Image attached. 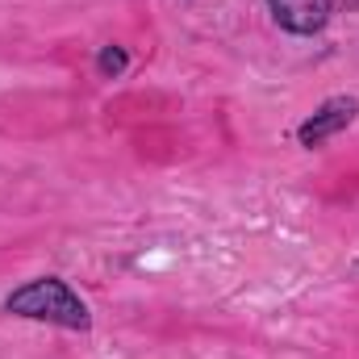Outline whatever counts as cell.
Masks as SVG:
<instances>
[{
    "instance_id": "1",
    "label": "cell",
    "mask_w": 359,
    "mask_h": 359,
    "mask_svg": "<svg viewBox=\"0 0 359 359\" xmlns=\"http://www.w3.org/2000/svg\"><path fill=\"white\" fill-rule=\"evenodd\" d=\"M8 313L17 318H34V322H55V326H67V330H88V305L55 276H42V280H29L25 288L8 292L4 301Z\"/></svg>"
},
{
    "instance_id": "2",
    "label": "cell",
    "mask_w": 359,
    "mask_h": 359,
    "mask_svg": "<svg viewBox=\"0 0 359 359\" xmlns=\"http://www.w3.org/2000/svg\"><path fill=\"white\" fill-rule=\"evenodd\" d=\"M359 113V100L355 96H330L301 130H297V138H301V147H322L326 138H334L339 130H347L351 121H355Z\"/></svg>"
},
{
    "instance_id": "3",
    "label": "cell",
    "mask_w": 359,
    "mask_h": 359,
    "mask_svg": "<svg viewBox=\"0 0 359 359\" xmlns=\"http://www.w3.org/2000/svg\"><path fill=\"white\" fill-rule=\"evenodd\" d=\"M271 17L288 29V34H318L330 21V4L326 0H268Z\"/></svg>"
},
{
    "instance_id": "4",
    "label": "cell",
    "mask_w": 359,
    "mask_h": 359,
    "mask_svg": "<svg viewBox=\"0 0 359 359\" xmlns=\"http://www.w3.org/2000/svg\"><path fill=\"white\" fill-rule=\"evenodd\" d=\"M96 67H100V76H117V72H126V50H121V46H104Z\"/></svg>"
},
{
    "instance_id": "5",
    "label": "cell",
    "mask_w": 359,
    "mask_h": 359,
    "mask_svg": "<svg viewBox=\"0 0 359 359\" xmlns=\"http://www.w3.org/2000/svg\"><path fill=\"white\" fill-rule=\"evenodd\" d=\"M326 4H330V13H334V8H339V13H355L359 8V0H326Z\"/></svg>"
}]
</instances>
